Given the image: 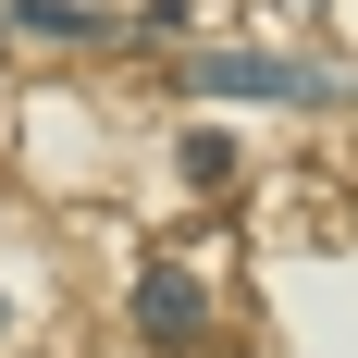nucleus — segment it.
<instances>
[{"label": "nucleus", "instance_id": "3", "mask_svg": "<svg viewBox=\"0 0 358 358\" xmlns=\"http://www.w3.org/2000/svg\"><path fill=\"white\" fill-rule=\"evenodd\" d=\"M0 25L13 37H111L99 0H0Z\"/></svg>", "mask_w": 358, "mask_h": 358}, {"label": "nucleus", "instance_id": "1", "mask_svg": "<svg viewBox=\"0 0 358 358\" xmlns=\"http://www.w3.org/2000/svg\"><path fill=\"white\" fill-rule=\"evenodd\" d=\"M185 87H210V99H272V111H346L358 99L346 62H285V50H210V62H185Z\"/></svg>", "mask_w": 358, "mask_h": 358}, {"label": "nucleus", "instance_id": "4", "mask_svg": "<svg viewBox=\"0 0 358 358\" xmlns=\"http://www.w3.org/2000/svg\"><path fill=\"white\" fill-rule=\"evenodd\" d=\"M0 334H13V296H0Z\"/></svg>", "mask_w": 358, "mask_h": 358}, {"label": "nucleus", "instance_id": "2", "mask_svg": "<svg viewBox=\"0 0 358 358\" xmlns=\"http://www.w3.org/2000/svg\"><path fill=\"white\" fill-rule=\"evenodd\" d=\"M198 322H210L198 272H136V334L148 346H198Z\"/></svg>", "mask_w": 358, "mask_h": 358}]
</instances>
